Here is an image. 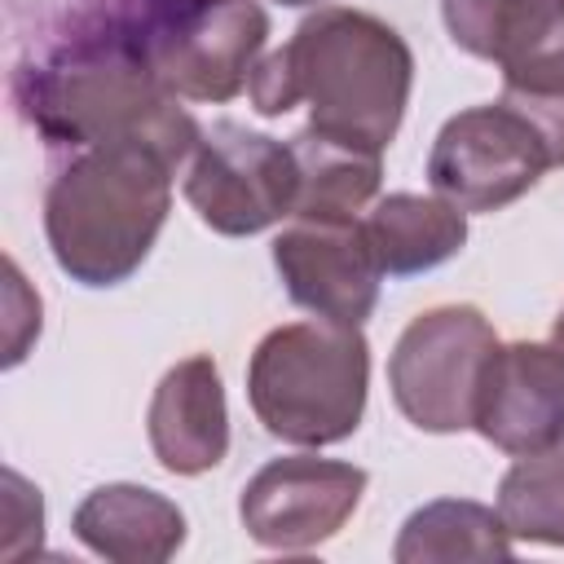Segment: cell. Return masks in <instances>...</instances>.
Returning <instances> with one entry per match:
<instances>
[{
  "mask_svg": "<svg viewBox=\"0 0 564 564\" xmlns=\"http://www.w3.org/2000/svg\"><path fill=\"white\" fill-rule=\"evenodd\" d=\"M9 101L48 150L141 141L181 167L203 137L181 97L145 62L132 26L9 57Z\"/></svg>",
  "mask_w": 564,
  "mask_h": 564,
  "instance_id": "6da1fadb",
  "label": "cell"
},
{
  "mask_svg": "<svg viewBox=\"0 0 564 564\" xmlns=\"http://www.w3.org/2000/svg\"><path fill=\"white\" fill-rule=\"evenodd\" d=\"M410 84L414 53L383 18L317 4L282 48L256 62L247 97L269 119L308 101L313 128L383 150L405 119Z\"/></svg>",
  "mask_w": 564,
  "mask_h": 564,
  "instance_id": "7a4b0ae2",
  "label": "cell"
},
{
  "mask_svg": "<svg viewBox=\"0 0 564 564\" xmlns=\"http://www.w3.org/2000/svg\"><path fill=\"white\" fill-rule=\"evenodd\" d=\"M172 163L141 141L70 150L44 189V238L79 286L128 282L172 212Z\"/></svg>",
  "mask_w": 564,
  "mask_h": 564,
  "instance_id": "3957f363",
  "label": "cell"
},
{
  "mask_svg": "<svg viewBox=\"0 0 564 564\" xmlns=\"http://www.w3.org/2000/svg\"><path fill=\"white\" fill-rule=\"evenodd\" d=\"M370 344L348 322H291L269 330L247 366V401L269 436L322 449L361 427Z\"/></svg>",
  "mask_w": 564,
  "mask_h": 564,
  "instance_id": "277c9868",
  "label": "cell"
},
{
  "mask_svg": "<svg viewBox=\"0 0 564 564\" xmlns=\"http://www.w3.org/2000/svg\"><path fill=\"white\" fill-rule=\"evenodd\" d=\"M132 35L154 75L185 101H234L269 40L256 0H145Z\"/></svg>",
  "mask_w": 564,
  "mask_h": 564,
  "instance_id": "5b68a950",
  "label": "cell"
},
{
  "mask_svg": "<svg viewBox=\"0 0 564 564\" xmlns=\"http://www.w3.org/2000/svg\"><path fill=\"white\" fill-rule=\"evenodd\" d=\"M494 348L498 335L471 304H441L419 313L388 357V388L397 410L436 436L471 427Z\"/></svg>",
  "mask_w": 564,
  "mask_h": 564,
  "instance_id": "8992f818",
  "label": "cell"
},
{
  "mask_svg": "<svg viewBox=\"0 0 564 564\" xmlns=\"http://www.w3.org/2000/svg\"><path fill=\"white\" fill-rule=\"evenodd\" d=\"M295 181L291 141L220 119L203 128L189 154L185 198L207 229L225 238H251L295 212Z\"/></svg>",
  "mask_w": 564,
  "mask_h": 564,
  "instance_id": "52a82bcc",
  "label": "cell"
},
{
  "mask_svg": "<svg viewBox=\"0 0 564 564\" xmlns=\"http://www.w3.org/2000/svg\"><path fill=\"white\" fill-rule=\"evenodd\" d=\"M546 172L551 154L538 128L507 101L458 110L441 123L427 154L432 189L463 212H498L529 194Z\"/></svg>",
  "mask_w": 564,
  "mask_h": 564,
  "instance_id": "ba28073f",
  "label": "cell"
},
{
  "mask_svg": "<svg viewBox=\"0 0 564 564\" xmlns=\"http://www.w3.org/2000/svg\"><path fill=\"white\" fill-rule=\"evenodd\" d=\"M366 494V471L339 458L286 454L269 458L238 498V516L251 542L269 551H308L335 538Z\"/></svg>",
  "mask_w": 564,
  "mask_h": 564,
  "instance_id": "9c48e42d",
  "label": "cell"
},
{
  "mask_svg": "<svg viewBox=\"0 0 564 564\" xmlns=\"http://www.w3.org/2000/svg\"><path fill=\"white\" fill-rule=\"evenodd\" d=\"M273 269L286 295L317 317L361 326L379 304L383 269L361 220H291L273 238Z\"/></svg>",
  "mask_w": 564,
  "mask_h": 564,
  "instance_id": "30bf717a",
  "label": "cell"
},
{
  "mask_svg": "<svg viewBox=\"0 0 564 564\" xmlns=\"http://www.w3.org/2000/svg\"><path fill=\"white\" fill-rule=\"evenodd\" d=\"M471 427L511 458L564 445V348L529 339L498 344Z\"/></svg>",
  "mask_w": 564,
  "mask_h": 564,
  "instance_id": "8fae6325",
  "label": "cell"
},
{
  "mask_svg": "<svg viewBox=\"0 0 564 564\" xmlns=\"http://www.w3.org/2000/svg\"><path fill=\"white\" fill-rule=\"evenodd\" d=\"M150 449L163 471L172 476H203L225 463L229 454V410L225 383L207 352L176 361L145 410Z\"/></svg>",
  "mask_w": 564,
  "mask_h": 564,
  "instance_id": "7c38bea8",
  "label": "cell"
},
{
  "mask_svg": "<svg viewBox=\"0 0 564 564\" xmlns=\"http://www.w3.org/2000/svg\"><path fill=\"white\" fill-rule=\"evenodd\" d=\"M75 538L115 564H163L185 542V511L145 485H97L70 520Z\"/></svg>",
  "mask_w": 564,
  "mask_h": 564,
  "instance_id": "4fadbf2b",
  "label": "cell"
},
{
  "mask_svg": "<svg viewBox=\"0 0 564 564\" xmlns=\"http://www.w3.org/2000/svg\"><path fill=\"white\" fill-rule=\"evenodd\" d=\"M295 154V212L291 220H357L379 198L383 150L348 141L322 128H300L291 137Z\"/></svg>",
  "mask_w": 564,
  "mask_h": 564,
  "instance_id": "5bb4252c",
  "label": "cell"
},
{
  "mask_svg": "<svg viewBox=\"0 0 564 564\" xmlns=\"http://www.w3.org/2000/svg\"><path fill=\"white\" fill-rule=\"evenodd\" d=\"M361 229L375 247L379 269L388 278H410L463 251L467 212L441 194H388V198H375Z\"/></svg>",
  "mask_w": 564,
  "mask_h": 564,
  "instance_id": "9a60e30c",
  "label": "cell"
},
{
  "mask_svg": "<svg viewBox=\"0 0 564 564\" xmlns=\"http://www.w3.org/2000/svg\"><path fill=\"white\" fill-rule=\"evenodd\" d=\"M511 533L502 516L471 498H436L419 507L392 546L397 564H449V560H507Z\"/></svg>",
  "mask_w": 564,
  "mask_h": 564,
  "instance_id": "2e32d148",
  "label": "cell"
},
{
  "mask_svg": "<svg viewBox=\"0 0 564 564\" xmlns=\"http://www.w3.org/2000/svg\"><path fill=\"white\" fill-rule=\"evenodd\" d=\"M498 516L511 542L564 546V445L520 454L498 480Z\"/></svg>",
  "mask_w": 564,
  "mask_h": 564,
  "instance_id": "e0dca14e",
  "label": "cell"
},
{
  "mask_svg": "<svg viewBox=\"0 0 564 564\" xmlns=\"http://www.w3.org/2000/svg\"><path fill=\"white\" fill-rule=\"evenodd\" d=\"M145 0H4L9 57H31L97 31L132 26Z\"/></svg>",
  "mask_w": 564,
  "mask_h": 564,
  "instance_id": "ac0fdd59",
  "label": "cell"
},
{
  "mask_svg": "<svg viewBox=\"0 0 564 564\" xmlns=\"http://www.w3.org/2000/svg\"><path fill=\"white\" fill-rule=\"evenodd\" d=\"M529 0H441V18H445V31L449 40L480 57V62H494L502 40L511 35L516 18L524 13Z\"/></svg>",
  "mask_w": 564,
  "mask_h": 564,
  "instance_id": "d6986e66",
  "label": "cell"
},
{
  "mask_svg": "<svg viewBox=\"0 0 564 564\" xmlns=\"http://www.w3.org/2000/svg\"><path fill=\"white\" fill-rule=\"evenodd\" d=\"M4 555H22V542L26 546L35 542L40 546V529H44V507H40V489H31L18 471H4Z\"/></svg>",
  "mask_w": 564,
  "mask_h": 564,
  "instance_id": "ffe728a7",
  "label": "cell"
},
{
  "mask_svg": "<svg viewBox=\"0 0 564 564\" xmlns=\"http://www.w3.org/2000/svg\"><path fill=\"white\" fill-rule=\"evenodd\" d=\"M502 101L538 128V137H542V145L551 154V167H564V93H542V97L502 93Z\"/></svg>",
  "mask_w": 564,
  "mask_h": 564,
  "instance_id": "44dd1931",
  "label": "cell"
},
{
  "mask_svg": "<svg viewBox=\"0 0 564 564\" xmlns=\"http://www.w3.org/2000/svg\"><path fill=\"white\" fill-rule=\"evenodd\" d=\"M273 4H282V9H308V4H322V0H273Z\"/></svg>",
  "mask_w": 564,
  "mask_h": 564,
  "instance_id": "7402d4cb",
  "label": "cell"
},
{
  "mask_svg": "<svg viewBox=\"0 0 564 564\" xmlns=\"http://www.w3.org/2000/svg\"><path fill=\"white\" fill-rule=\"evenodd\" d=\"M555 344L564 348V308H560V317H555Z\"/></svg>",
  "mask_w": 564,
  "mask_h": 564,
  "instance_id": "603a6c76",
  "label": "cell"
}]
</instances>
